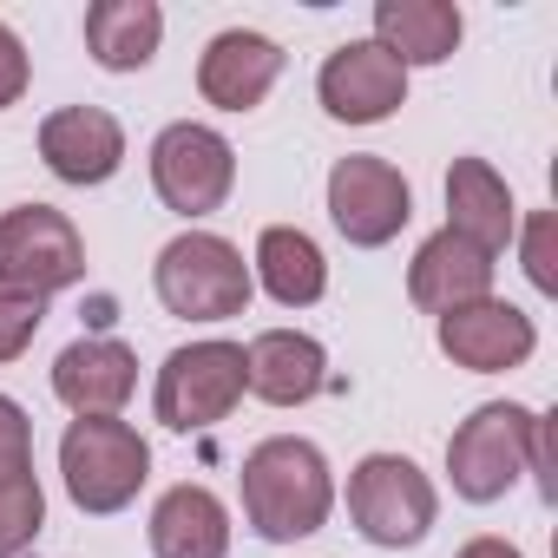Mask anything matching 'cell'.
Here are the masks:
<instances>
[{"label":"cell","mask_w":558,"mask_h":558,"mask_svg":"<svg viewBox=\"0 0 558 558\" xmlns=\"http://www.w3.org/2000/svg\"><path fill=\"white\" fill-rule=\"evenodd\" d=\"M329 506H336V480H329V460L316 440L276 434L243 453V519L256 525V538H269V545L310 538V532H323Z\"/></svg>","instance_id":"cell-1"},{"label":"cell","mask_w":558,"mask_h":558,"mask_svg":"<svg viewBox=\"0 0 558 558\" xmlns=\"http://www.w3.org/2000/svg\"><path fill=\"white\" fill-rule=\"evenodd\" d=\"M151 283H158V303L184 323H230L250 310V269L236 256V243L210 236V230H184L158 250V269H151Z\"/></svg>","instance_id":"cell-2"},{"label":"cell","mask_w":558,"mask_h":558,"mask_svg":"<svg viewBox=\"0 0 558 558\" xmlns=\"http://www.w3.org/2000/svg\"><path fill=\"white\" fill-rule=\"evenodd\" d=\"M532 427L538 414L519 408V401H486L473 408V421H460V434L447 440V473H453V493L473 499V506H493L519 486L525 460H532Z\"/></svg>","instance_id":"cell-3"},{"label":"cell","mask_w":558,"mask_h":558,"mask_svg":"<svg viewBox=\"0 0 558 558\" xmlns=\"http://www.w3.org/2000/svg\"><path fill=\"white\" fill-rule=\"evenodd\" d=\"M60 473L80 512H119L138 499L151 473V447L125 421H73L60 440Z\"/></svg>","instance_id":"cell-4"},{"label":"cell","mask_w":558,"mask_h":558,"mask_svg":"<svg viewBox=\"0 0 558 558\" xmlns=\"http://www.w3.org/2000/svg\"><path fill=\"white\" fill-rule=\"evenodd\" d=\"M440 499H434V480L408 460V453H368L355 473H349V519L368 545H421L427 525H434Z\"/></svg>","instance_id":"cell-5"},{"label":"cell","mask_w":558,"mask_h":558,"mask_svg":"<svg viewBox=\"0 0 558 558\" xmlns=\"http://www.w3.org/2000/svg\"><path fill=\"white\" fill-rule=\"evenodd\" d=\"M86 276V243L66 210L53 204H14L0 217V290L14 296H53Z\"/></svg>","instance_id":"cell-6"},{"label":"cell","mask_w":558,"mask_h":558,"mask_svg":"<svg viewBox=\"0 0 558 558\" xmlns=\"http://www.w3.org/2000/svg\"><path fill=\"white\" fill-rule=\"evenodd\" d=\"M236 401H243V349L236 342H191V349L165 355L151 408L171 434H204Z\"/></svg>","instance_id":"cell-7"},{"label":"cell","mask_w":558,"mask_h":558,"mask_svg":"<svg viewBox=\"0 0 558 558\" xmlns=\"http://www.w3.org/2000/svg\"><path fill=\"white\" fill-rule=\"evenodd\" d=\"M151 184L178 217H210L236 184V151H230L223 132H210L197 119H178L151 145Z\"/></svg>","instance_id":"cell-8"},{"label":"cell","mask_w":558,"mask_h":558,"mask_svg":"<svg viewBox=\"0 0 558 558\" xmlns=\"http://www.w3.org/2000/svg\"><path fill=\"white\" fill-rule=\"evenodd\" d=\"M329 217H336V230L349 236V243H362V250H381V243H395L401 236V223L414 217V191H408V178L388 165V158H342L336 171H329Z\"/></svg>","instance_id":"cell-9"},{"label":"cell","mask_w":558,"mask_h":558,"mask_svg":"<svg viewBox=\"0 0 558 558\" xmlns=\"http://www.w3.org/2000/svg\"><path fill=\"white\" fill-rule=\"evenodd\" d=\"M323 112L342 125H381L401 99H408V66L395 53H381L375 40H349L323 60Z\"/></svg>","instance_id":"cell-10"},{"label":"cell","mask_w":558,"mask_h":558,"mask_svg":"<svg viewBox=\"0 0 558 558\" xmlns=\"http://www.w3.org/2000/svg\"><path fill=\"white\" fill-rule=\"evenodd\" d=\"M532 349H538V329H532V316H525V310H512V303L480 296V303H466V310H447V316H440V355H447L453 368L506 375V368H519Z\"/></svg>","instance_id":"cell-11"},{"label":"cell","mask_w":558,"mask_h":558,"mask_svg":"<svg viewBox=\"0 0 558 558\" xmlns=\"http://www.w3.org/2000/svg\"><path fill=\"white\" fill-rule=\"evenodd\" d=\"M132 388H138V362L112 336H86V342L60 349V362H53V395L80 421H119V408L132 401Z\"/></svg>","instance_id":"cell-12"},{"label":"cell","mask_w":558,"mask_h":558,"mask_svg":"<svg viewBox=\"0 0 558 558\" xmlns=\"http://www.w3.org/2000/svg\"><path fill=\"white\" fill-rule=\"evenodd\" d=\"M276 73H283V47L269 34H250V27H230L204 47L197 60V93L217 106V112H250L269 99Z\"/></svg>","instance_id":"cell-13"},{"label":"cell","mask_w":558,"mask_h":558,"mask_svg":"<svg viewBox=\"0 0 558 558\" xmlns=\"http://www.w3.org/2000/svg\"><path fill=\"white\" fill-rule=\"evenodd\" d=\"M323 381H329V355L303 329H263L243 349V388L269 408H303L310 395H323Z\"/></svg>","instance_id":"cell-14"},{"label":"cell","mask_w":558,"mask_h":558,"mask_svg":"<svg viewBox=\"0 0 558 558\" xmlns=\"http://www.w3.org/2000/svg\"><path fill=\"white\" fill-rule=\"evenodd\" d=\"M40 158L66 184H106L125 165V132L99 106H66V112H53L40 125Z\"/></svg>","instance_id":"cell-15"},{"label":"cell","mask_w":558,"mask_h":558,"mask_svg":"<svg viewBox=\"0 0 558 558\" xmlns=\"http://www.w3.org/2000/svg\"><path fill=\"white\" fill-rule=\"evenodd\" d=\"M408 296H414L421 310H434V316L466 310V303L493 296V256H480V250H473L466 236H453V230H434V236L414 250V263H408Z\"/></svg>","instance_id":"cell-16"},{"label":"cell","mask_w":558,"mask_h":558,"mask_svg":"<svg viewBox=\"0 0 558 558\" xmlns=\"http://www.w3.org/2000/svg\"><path fill=\"white\" fill-rule=\"evenodd\" d=\"M447 230L466 236L480 256H499L512 243V230H519L512 191L486 158H453V171H447Z\"/></svg>","instance_id":"cell-17"},{"label":"cell","mask_w":558,"mask_h":558,"mask_svg":"<svg viewBox=\"0 0 558 558\" xmlns=\"http://www.w3.org/2000/svg\"><path fill=\"white\" fill-rule=\"evenodd\" d=\"M466 21L453 0H375V47L401 66H440L453 60Z\"/></svg>","instance_id":"cell-18"},{"label":"cell","mask_w":558,"mask_h":558,"mask_svg":"<svg viewBox=\"0 0 558 558\" xmlns=\"http://www.w3.org/2000/svg\"><path fill=\"white\" fill-rule=\"evenodd\" d=\"M151 551L158 558H223L230 551V512L210 486H171L151 506Z\"/></svg>","instance_id":"cell-19"},{"label":"cell","mask_w":558,"mask_h":558,"mask_svg":"<svg viewBox=\"0 0 558 558\" xmlns=\"http://www.w3.org/2000/svg\"><path fill=\"white\" fill-rule=\"evenodd\" d=\"M250 283H263L283 310H310V303L329 290V263H323V250H316L310 230L269 223V230L256 236V276H250Z\"/></svg>","instance_id":"cell-20"},{"label":"cell","mask_w":558,"mask_h":558,"mask_svg":"<svg viewBox=\"0 0 558 558\" xmlns=\"http://www.w3.org/2000/svg\"><path fill=\"white\" fill-rule=\"evenodd\" d=\"M158 40H165L158 0H99V8H86V53H93L106 73H138V66H151Z\"/></svg>","instance_id":"cell-21"},{"label":"cell","mask_w":558,"mask_h":558,"mask_svg":"<svg viewBox=\"0 0 558 558\" xmlns=\"http://www.w3.org/2000/svg\"><path fill=\"white\" fill-rule=\"evenodd\" d=\"M40 519H47V493H40V480H34V473L0 480V558H14L21 545H34Z\"/></svg>","instance_id":"cell-22"},{"label":"cell","mask_w":558,"mask_h":558,"mask_svg":"<svg viewBox=\"0 0 558 558\" xmlns=\"http://www.w3.org/2000/svg\"><path fill=\"white\" fill-rule=\"evenodd\" d=\"M40 323H47V303H40V296H14V290H0V362L27 355V342L40 336Z\"/></svg>","instance_id":"cell-23"},{"label":"cell","mask_w":558,"mask_h":558,"mask_svg":"<svg viewBox=\"0 0 558 558\" xmlns=\"http://www.w3.org/2000/svg\"><path fill=\"white\" fill-rule=\"evenodd\" d=\"M34 473V421L21 401L0 395V480H21Z\"/></svg>","instance_id":"cell-24"},{"label":"cell","mask_w":558,"mask_h":558,"mask_svg":"<svg viewBox=\"0 0 558 558\" xmlns=\"http://www.w3.org/2000/svg\"><path fill=\"white\" fill-rule=\"evenodd\" d=\"M525 276H532L545 296L558 290V269H551V217H545V210L525 223Z\"/></svg>","instance_id":"cell-25"},{"label":"cell","mask_w":558,"mask_h":558,"mask_svg":"<svg viewBox=\"0 0 558 558\" xmlns=\"http://www.w3.org/2000/svg\"><path fill=\"white\" fill-rule=\"evenodd\" d=\"M21 93H27V47H21V34L8 21H0V112H8Z\"/></svg>","instance_id":"cell-26"},{"label":"cell","mask_w":558,"mask_h":558,"mask_svg":"<svg viewBox=\"0 0 558 558\" xmlns=\"http://www.w3.org/2000/svg\"><path fill=\"white\" fill-rule=\"evenodd\" d=\"M453 558H519V551H512L506 538H473V545H460Z\"/></svg>","instance_id":"cell-27"}]
</instances>
